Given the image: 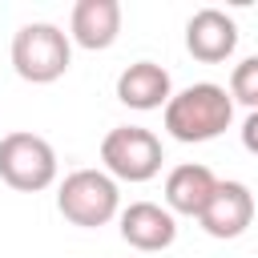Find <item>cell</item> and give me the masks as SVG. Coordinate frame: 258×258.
<instances>
[{
  "mask_svg": "<svg viewBox=\"0 0 258 258\" xmlns=\"http://www.w3.org/2000/svg\"><path fill=\"white\" fill-rule=\"evenodd\" d=\"M230 121H234V101L214 81H198V85L173 93L165 105V133L185 145L222 137L230 129Z\"/></svg>",
  "mask_w": 258,
  "mask_h": 258,
  "instance_id": "1",
  "label": "cell"
},
{
  "mask_svg": "<svg viewBox=\"0 0 258 258\" xmlns=\"http://www.w3.org/2000/svg\"><path fill=\"white\" fill-rule=\"evenodd\" d=\"M73 64V40L48 20H32L12 36V69L28 85H52Z\"/></svg>",
  "mask_w": 258,
  "mask_h": 258,
  "instance_id": "2",
  "label": "cell"
},
{
  "mask_svg": "<svg viewBox=\"0 0 258 258\" xmlns=\"http://www.w3.org/2000/svg\"><path fill=\"white\" fill-rule=\"evenodd\" d=\"M56 210L64 222L81 226V230H97L109 226L121 214V194L117 181L105 169H73L60 189H56Z\"/></svg>",
  "mask_w": 258,
  "mask_h": 258,
  "instance_id": "3",
  "label": "cell"
},
{
  "mask_svg": "<svg viewBox=\"0 0 258 258\" xmlns=\"http://www.w3.org/2000/svg\"><path fill=\"white\" fill-rule=\"evenodd\" d=\"M0 177L20 194H40L56 181V149L28 129L0 137Z\"/></svg>",
  "mask_w": 258,
  "mask_h": 258,
  "instance_id": "4",
  "label": "cell"
},
{
  "mask_svg": "<svg viewBox=\"0 0 258 258\" xmlns=\"http://www.w3.org/2000/svg\"><path fill=\"white\" fill-rule=\"evenodd\" d=\"M101 161L113 181H149L161 173V141L141 125H117L101 141Z\"/></svg>",
  "mask_w": 258,
  "mask_h": 258,
  "instance_id": "5",
  "label": "cell"
},
{
  "mask_svg": "<svg viewBox=\"0 0 258 258\" xmlns=\"http://www.w3.org/2000/svg\"><path fill=\"white\" fill-rule=\"evenodd\" d=\"M198 222H202V230L210 238H222V242L246 234L250 222H254V194H250V185H242V181H218L214 194H210V202H206V210L198 214Z\"/></svg>",
  "mask_w": 258,
  "mask_h": 258,
  "instance_id": "6",
  "label": "cell"
},
{
  "mask_svg": "<svg viewBox=\"0 0 258 258\" xmlns=\"http://www.w3.org/2000/svg\"><path fill=\"white\" fill-rule=\"evenodd\" d=\"M185 48L202 64H222L238 48V24L222 8H198L185 20Z\"/></svg>",
  "mask_w": 258,
  "mask_h": 258,
  "instance_id": "7",
  "label": "cell"
},
{
  "mask_svg": "<svg viewBox=\"0 0 258 258\" xmlns=\"http://www.w3.org/2000/svg\"><path fill=\"white\" fill-rule=\"evenodd\" d=\"M117 230H121V238L133 246V250H145V254H153V250H165V246H173V238H177V222H173V214L165 210V206H157V202H133V206H125L121 214H117Z\"/></svg>",
  "mask_w": 258,
  "mask_h": 258,
  "instance_id": "8",
  "label": "cell"
},
{
  "mask_svg": "<svg viewBox=\"0 0 258 258\" xmlns=\"http://www.w3.org/2000/svg\"><path fill=\"white\" fill-rule=\"evenodd\" d=\"M121 36V4L117 0H77L69 16V40H77L89 52L113 48Z\"/></svg>",
  "mask_w": 258,
  "mask_h": 258,
  "instance_id": "9",
  "label": "cell"
},
{
  "mask_svg": "<svg viewBox=\"0 0 258 258\" xmlns=\"http://www.w3.org/2000/svg\"><path fill=\"white\" fill-rule=\"evenodd\" d=\"M173 97V81L161 64L153 60H133L129 69H121L117 77V101L137 109V113H149V109H165Z\"/></svg>",
  "mask_w": 258,
  "mask_h": 258,
  "instance_id": "10",
  "label": "cell"
},
{
  "mask_svg": "<svg viewBox=\"0 0 258 258\" xmlns=\"http://www.w3.org/2000/svg\"><path fill=\"white\" fill-rule=\"evenodd\" d=\"M218 177L210 165H198V161H185V165H173L169 177H165V210L169 214H185V218H198L214 194Z\"/></svg>",
  "mask_w": 258,
  "mask_h": 258,
  "instance_id": "11",
  "label": "cell"
},
{
  "mask_svg": "<svg viewBox=\"0 0 258 258\" xmlns=\"http://www.w3.org/2000/svg\"><path fill=\"white\" fill-rule=\"evenodd\" d=\"M230 101L246 105L250 113L258 109V56H246V60L234 64V73H230Z\"/></svg>",
  "mask_w": 258,
  "mask_h": 258,
  "instance_id": "12",
  "label": "cell"
},
{
  "mask_svg": "<svg viewBox=\"0 0 258 258\" xmlns=\"http://www.w3.org/2000/svg\"><path fill=\"white\" fill-rule=\"evenodd\" d=\"M242 145H246L250 153H258V109L242 121Z\"/></svg>",
  "mask_w": 258,
  "mask_h": 258,
  "instance_id": "13",
  "label": "cell"
}]
</instances>
